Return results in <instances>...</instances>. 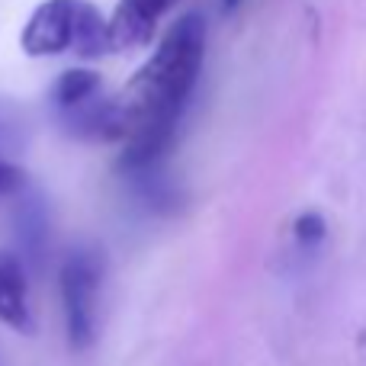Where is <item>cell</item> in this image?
<instances>
[{
  "mask_svg": "<svg viewBox=\"0 0 366 366\" xmlns=\"http://www.w3.org/2000/svg\"><path fill=\"white\" fill-rule=\"evenodd\" d=\"M177 0H119L109 16V42L113 51H135L145 49L154 39L161 16Z\"/></svg>",
  "mask_w": 366,
  "mask_h": 366,
  "instance_id": "4",
  "label": "cell"
},
{
  "mask_svg": "<svg viewBox=\"0 0 366 366\" xmlns=\"http://www.w3.org/2000/svg\"><path fill=\"white\" fill-rule=\"evenodd\" d=\"M292 234H296L299 244H322L325 234H328V222L322 212H302L292 225Z\"/></svg>",
  "mask_w": 366,
  "mask_h": 366,
  "instance_id": "7",
  "label": "cell"
},
{
  "mask_svg": "<svg viewBox=\"0 0 366 366\" xmlns=\"http://www.w3.org/2000/svg\"><path fill=\"white\" fill-rule=\"evenodd\" d=\"M0 322L13 331H23V335L32 331L26 267L13 251H0Z\"/></svg>",
  "mask_w": 366,
  "mask_h": 366,
  "instance_id": "5",
  "label": "cell"
},
{
  "mask_svg": "<svg viewBox=\"0 0 366 366\" xmlns=\"http://www.w3.org/2000/svg\"><path fill=\"white\" fill-rule=\"evenodd\" d=\"M238 4H241V0H222V6H225V10H234Z\"/></svg>",
  "mask_w": 366,
  "mask_h": 366,
  "instance_id": "9",
  "label": "cell"
},
{
  "mask_svg": "<svg viewBox=\"0 0 366 366\" xmlns=\"http://www.w3.org/2000/svg\"><path fill=\"white\" fill-rule=\"evenodd\" d=\"M23 183H26L23 171H19L16 164H10L6 158H0V196H4V193H16Z\"/></svg>",
  "mask_w": 366,
  "mask_h": 366,
  "instance_id": "8",
  "label": "cell"
},
{
  "mask_svg": "<svg viewBox=\"0 0 366 366\" xmlns=\"http://www.w3.org/2000/svg\"><path fill=\"white\" fill-rule=\"evenodd\" d=\"M77 13H81V0H42L19 32L23 51L29 58H51L71 51Z\"/></svg>",
  "mask_w": 366,
  "mask_h": 366,
  "instance_id": "3",
  "label": "cell"
},
{
  "mask_svg": "<svg viewBox=\"0 0 366 366\" xmlns=\"http://www.w3.org/2000/svg\"><path fill=\"white\" fill-rule=\"evenodd\" d=\"M103 283V254L97 247H77L61 264V309L68 344L77 350L90 347L97 337V299Z\"/></svg>",
  "mask_w": 366,
  "mask_h": 366,
  "instance_id": "2",
  "label": "cell"
},
{
  "mask_svg": "<svg viewBox=\"0 0 366 366\" xmlns=\"http://www.w3.org/2000/svg\"><path fill=\"white\" fill-rule=\"evenodd\" d=\"M100 74L94 68H68L51 87V103H55L61 113H71V109L84 107L97 97L100 90Z\"/></svg>",
  "mask_w": 366,
  "mask_h": 366,
  "instance_id": "6",
  "label": "cell"
},
{
  "mask_svg": "<svg viewBox=\"0 0 366 366\" xmlns=\"http://www.w3.org/2000/svg\"><path fill=\"white\" fill-rule=\"evenodd\" d=\"M206 58V19L183 13L164 32L154 55L129 81L126 94L116 100L126 126V148L119 154L122 171H148L174 145V132Z\"/></svg>",
  "mask_w": 366,
  "mask_h": 366,
  "instance_id": "1",
  "label": "cell"
}]
</instances>
